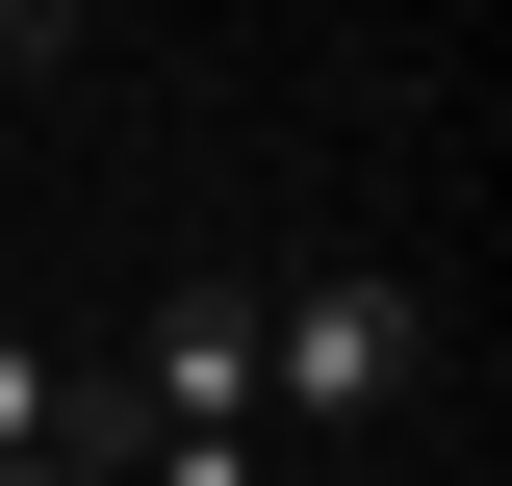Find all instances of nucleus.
<instances>
[{"label": "nucleus", "mask_w": 512, "mask_h": 486, "mask_svg": "<svg viewBox=\"0 0 512 486\" xmlns=\"http://www.w3.org/2000/svg\"><path fill=\"white\" fill-rule=\"evenodd\" d=\"M436 384V307L384 282V256H308V282L256 307V435H384Z\"/></svg>", "instance_id": "1"}, {"label": "nucleus", "mask_w": 512, "mask_h": 486, "mask_svg": "<svg viewBox=\"0 0 512 486\" xmlns=\"http://www.w3.org/2000/svg\"><path fill=\"white\" fill-rule=\"evenodd\" d=\"M52 410H77V359H52V333H0V461H52Z\"/></svg>", "instance_id": "4"}, {"label": "nucleus", "mask_w": 512, "mask_h": 486, "mask_svg": "<svg viewBox=\"0 0 512 486\" xmlns=\"http://www.w3.org/2000/svg\"><path fill=\"white\" fill-rule=\"evenodd\" d=\"M103 52V0H0V103H26V77H77Z\"/></svg>", "instance_id": "3"}, {"label": "nucleus", "mask_w": 512, "mask_h": 486, "mask_svg": "<svg viewBox=\"0 0 512 486\" xmlns=\"http://www.w3.org/2000/svg\"><path fill=\"white\" fill-rule=\"evenodd\" d=\"M0 486H103V461H0Z\"/></svg>", "instance_id": "5"}, {"label": "nucleus", "mask_w": 512, "mask_h": 486, "mask_svg": "<svg viewBox=\"0 0 512 486\" xmlns=\"http://www.w3.org/2000/svg\"><path fill=\"white\" fill-rule=\"evenodd\" d=\"M0 128H26V103H0Z\"/></svg>", "instance_id": "7"}, {"label": "nucleus", "mask_w": 512, "mask_h": 486, "mask_svg": "<svg viewBox=\"0 0 512 486\" xmlns=\"http://www.w3.org/2000/svg\"><path fill=\"white\" fill-rule=\"evenodd\" d=\"M103 26H128V0H103Z\"/></svg>", "instance_id": "6"}, {"label": "nucleus", "mask_w": 512, "mask_h": 486, "mask_svg": "<svg viewBox=\"0 0 512 486\" xmlns=\"http://www.w3.org/2000/svg\"><path fill=\"white\" fill-rule=\"evenodd\" d=\"M128 435H256V282H154L128 307V359H103Z\"/></svg>", "instance_id": "2"}]
</instances>
